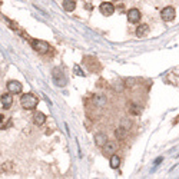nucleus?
Here are the masks:
<instances>
[{"instance_id": "obj_1", "label": "nucleus", "mask_w": 179, "mask_h": 179, "mask_svg": "<svg viewBox=\"0 0 179 179\" xmlns=\"http://www.w3.org/2000/svg\"><path fill=\"white\" fill-rule=\"evenodd\" d=\"M37 103H39V99H37L33 93H24L20 98V105H22V108L26 109V110H33L37 106Z\"/></svg>"}, {"instance_id": "obj_2", "label": "nucleus", "mask_w": 179, "mask_h": 179, "mask_svg": "<svg viewBox=\"0 0 179 179\" xmlns=\"http://www.w3.org/2000/svg\"><path fill=\"white\" fill-rule=\"evenodd\" d=\"M30 44H32V48H33L37 53H40V54H46L49 50H52L50 44H49L48 42H44V40H37V39H33V40H30Z\"/></svg>"}, {"instance_id": "obj_3", "label": "nucleus", "mask_w": 179, "mask_h": 179, "mask_svg": "<svg viewBox=\"0 0 179 179\" xmlns=\"http://www.w3.org/2000/svg\"><path fill=\"white\" fill-rule=\"evenodd\" d=\"M175 16H176V12H175V9L171 6L162 9V12H161V17H162L163 22H172L173 19H175Z\"/></svg>"}, {"instance_id": "obj_4", "label": "nucleus", "mask_w": 179, "mask_h": 179, "mask_svg": "<svg viewBox=\"0 0 179 179\" xmlns=\"http://www.w3.org/2000/svg\"><path fill=\"white\" fill-rule=\"evenodd\" d=\"M52 76H53V80L56 82V84L58 86H64L66 84V78H64V74H63V72L60 70V69H53V73H52Z\"/></svg>"}, {"instance_id": "obj_5", "label": "nucleus", "mask_w": 179, "mask_h": 179, "mask_svg": "<svg viewBox=\"0 0 179 179\" xmlns=\"http://www.w3.org/2000/svg\"><path fill=\"white\" fill-rule=\"evenodd\" d=\"M99 10L103 16H112L115 13V6L110 3V2H103V3L99 6Z\"/></svg>"}, {"instance_id": "obj_6", "label": "nucleus", "mask_w": 179, "mask_h": 179, "mask_svg": "<svg viewBox=\"0 0 179 179\" xmlns=\"http://www.w3.org/2000/svg\"><path fill=\"white\" fill-rule=\"evenodd\" d=\"M22 83L20 82H17V80H10L9 83H7V90L10 92L12 95H19L22 92Z\"/></svg>"}, {"instance_id": "obj_7", "label": "nucleus", "mask_w": 179, "mask_h": 179, "mask_svg": "<svg viewBox=\"0 0 179 179\" xmlns=\"http://www.w3.org/2000/svg\"><path fill=\"white\" fill-rule=\"evenodd\" d=\"M141 12L138 10V9H130V10L128 12V20H129V23H138L139 20H141Z\"/></svg>"}, {"instance_id": "obj_8", "label": "nucleus", "mask_w": 179, "mask_h": 179, "mask_svg": "<svg viewBox=\"0 0 179 179\" xmlns=\"http://www.w3.org/2000/svg\"><path fill=\"white\" fill-rule=\"evenodd\" d=\"M12 105H13V96H12V93L9 92V93H3L2 95V106H3V109H10Z\"/></svg>"}, {"instance_id": "obj_9", "label": "nucleus", "mask_w": 179, "mask_h": 179, "mask_svg": "<svg viewBox=\"0 0 179 179\" xmlns=\"http://www.w3.org/2000/svg\"><path fill=\"white\" fill-rule=\"evenodd\" d=\"M116 149H118V145H116L115 142H106L105 146H103V153L105 155H113V153H116Z\"/></svg>"}, {"instance_id": "obj_10", "label": "nucleus", "mask_w": 179, "mask_h": 179, "mask_svg": "<svg viewBox=\"0 0 179 179\" xmlns=\"http://www.w3.org/2000/svg\"><path fill=\"white\" fill-rule=\"evenodd\" d=\"M46 122V115L42 112H34L33 113V123L36 126H42Z\"/></svg>"}, {"instance_id": "obj_11", "label": "nucleus", "mask_w": 179, "mask_h": 179, "mask_svg": "<svg viewBox=\"0 0 179 179\" xmlns=\"http://www.w3.org/2000/svg\"><path fill=\"white\" fill-rule=\"evenodd\" d=\"M95 142L98 146H105V143L108 142V136L105 133H102V132H98L95 135Z\"/></svg>"}, {"instance_id": "obj_12", "label": "nucleus", "mask_w": 179, "mask_h": 179, "mask_svg": "<svg viewBox=\"0 0 179 179\" xmlns=\"http://www.w3.org/2000/svg\"><path fill=\"white\" fill-rule=\"evenodd\" d=\"M149 26L148 24H141V26L136 29V36L138 37H145V36H148V33H149Z\"/></svg>"}, {"instance_id": "obj_13", "label": "nucleus", "mask_w": 179, "mask_h": 179, "mask_svg": "<svg viewBox=\"0 0 179 179\" xmlns=\"http://www.w3.org/2000/svg\"><path fill=\"white\" fill-rule=\"evenodd\" d=\"M63 9L66 12H73L74 10V7H76V2L74 0H63Z\"/></svg>"}, {"instance_id": "obj_14", "label": "nucleus", "mask_w": 179, "mask_h": 179, "mask_svg": "<svg viewBox=\"0 0 179 179\" xmlns=\"http://www.w3.org/2000/svg\"><path fill=\"white\" fill-rule=\"evenodd\" d=\"M119 165H120V158H119L116 153H113V155L110 156V168L112 169H118Z\"/></svg>"}, {"instance_id": "obj_15", "label": "nucleus", "mask_w": 179, "mask_h": 179, "mask_svg": "<svg viewBox=\"0 0 179 179\" xmlns=\"http://www.w3.org/2000/svg\"><path fill=\"white\" fill-rule=\"evenodd\" d=\"M115 135H116V138L118 139H125L126 138V135H128V129L126 128H118L116 129V132H115Z\"/></svg>"}, {"instance_id": "obj_16", "label": "nucleus", "mask_w": 179, "mask_h": 179, "mask_svg": "<svg viewBox=\"0 0 179 179\" xmlns=\"http://www.w3.org/2000/svg\"><path fill=\"white\" fill-rule=\"evenodd\" d=\"M130 113H133V115H139V113H141V108H139L138 105H133L130 108Z\"/></svg>"}, {"instance_id": "obj_17", "label": "nucleus", "mask_w": 179, "mask_h": 179, "mask_svg": "<svg viewBox=\"0 0 179 179\" xmlns=\"http://www.w3.org/2000/svg\"><path fill=\"white\" fill-rule=\"evenodd\" d=\"M74 72H76V74H78V76H83V72H82L80 70V68H79V66H78V64H74Z\"/></svg>"}, {"instance_id": "obj_18", "label": "nucleus", "mask_w": 179, "mask_h": 179, "mask_svg": "<svg viewBox=\"0 0 179 179\" xmlns=\"http://www.w3.org/2000/svg\"><path fill=\"white\" fill-rule=\"evenodd\" d=\"M113 2H119V0H113Z\"/></svg>"}]
</instances>
